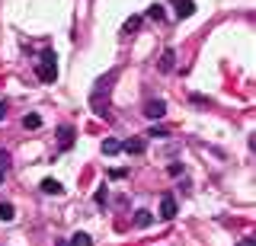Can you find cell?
I'll list each match as a JSON object with an SVG mask.
<instances>
[{"instance_id": "6da1fadb", "label": "cell", "mask_w": 256, "mask_h": 246, "mask_svg": "<svg viewBox=\"0 0 256 246\" xmlns=\"http://www.w3.org/2000/svg\"><path fill=\"white\" fill-rule=\"evenodd\" d=\"M36 74H38V80H42V83H54V77H58V61H54V51H42V54H38Z\"/></svg>"}, {"instance_id": "7a4b0ae2", "label": "cell", "mask_w": 256, "mask_h": 246, "mask_svg": "<svg viewBox=\"0 0 256 246\" xmlns=\"http://www.w3.org/2000/svg\"><path fill=\"white\" fill-rule=\"evenodd\" d=\"M141 112L148 115L150 122H157V118H164V115H166V102H164V99H148Z\"/></svg>"}, {"instance_id": "3957f363", "label": "cell", "mask_w": 256, "mask_h": 246, "mask_svg": "<svg viewBox=\"0 0 256 246\" xmlns=\"http://www.w3.org/2000/svg\"><path fill=\"white\" fill-rule=\"evenodd\" d=\"M160 218L164 221H170V218H176V198L166 192L164 198H160Z\"/></svg>"}, {"instance_id": "277c9868", "label": "cell", "mask_w": 256, "mask_h": 246, "mask_svg": "<svg viewBox=\"0 0 256 246\" xmlns=\"http://www.w3.org/2000/svg\"><path fill=\"white\" fill-rule=\"evenodd\" d=\"M157 67H160V74H170V70L176 67V51H173V48H166L164 54H160V61H157Z\"/></svg>"}, {"instance_id": "5b68a950", "label": "cell", "mask_w": 256, "mask_h": 246, "mask_svg": "<svg viewBox=\"0 0 256 246\" xmlns=\"http://www.w3.org/2000/svg\"><path fill=\"white\" fill-rule=\"evenodd\" d=\"M118 77V70H109L106 77H100L96 80V90H93V96H102V93H109V86H112V80Z\"/></svg>"}, {"instance_id": "8992f818", "label": "cell", "mask_w": 256, "mask_h": 246, "mask_svg": "<svg viewBox=\"0 0 256 246\" xmlns=\"http://www.w3.org/2000/svg\"><path fill=\"white\" fill-rule=\"evenodd\" d=\"M58 147H61V150L74 147V128H70V125H64V128L58 131Z\"/></svg>"}, {"instance_id": "52a82bcc", "label": "cell", "mask_w": 256, "mask_h": 246, "mask_svg": "<svg viewBox=\"0 0 256 246\" xmlns=\"http://www.w3.org/2000/svg\"><path fill=\"white\" fill-rule=\"evenodd\" d=\"M144 147H148V141H144V138H132V141H125V144H122L125 154H134V157L144 154Z\"/></svg>"}, {"instance_id": "ba28073f", "label": "cell", "mask_w": 256, "mask_h": 246, "mask_svg": "<svg viewBox=\"0 0 256 246\" xmlns=\"http://www.w3.org/2000/svg\"><path fill=\"white\" fill-rule=\"evenodd\" d=\"M38 189H42L45 195H61V192H64V186H61L58 179H52V176H48V179H42V186H38Z\"/></svg>"}, {"instance_id": "9c48e42d", "label": "cell", "mask_w": 256, "mask_h": 246, "mask_svg": "<svg viewBox=\"0 0 256 246\" xmlns=\"http://www.w3.org/2000/svg\"><path fill=\"white\" fill-rule=\"evenodd\" d=\"M192 13H196V3H192V0H176V16L180 19H189Z\"/></svg>"}, {"instance_id": "30bf717a", "label": "cell", "mask_w": 256, "mask_h": 246, "mask_svg": "<svg viewBox=\"0 0 256 246\" xmlns=\"http://www.w3.org/2000/svg\"><path fill=\"white\" fill-rule=\"evenodd\" d=\"M150 224H154V214H150V211H134V227H150Z\"/></svg>"}, {"instance_id": "8fae6325", "label": "cell", "mask_w": 256, "mask_h": 246, "mask_svg": "<svg viewBox=\"0 0 256 246\" xmlns=\"http://www.w3.org/2000/svg\"><path fill=\"white\" fill-rule=\"evenodd\" d=\"M38 125H42V115H36V112H26V115H22V128H32V131H36Z\"/></svg>"}, {"instance_id": "7c38bea8", "label": "cell", "mask_w": 256, "mask_h": 246, "mask_svg": "<svg viewBox=\"0 0 256 246\" xmlns=\"http://www.w3.org/2000/svg\"><path fill=\"white\" fill-rule=\"evenodd\" d=\"M70 246H93V237L80 230V234H74V237H70Z\"/></svg>"}, {"instance_id": "4fadbf2b", "label": "cell", "mask_w": 256, "mask_h": 246, "mask_svg": "<svg viewBox=\"0 0 256 246\" xmlns=\"http://www.w3.org/2000/svg\"><path fill=\"white\" fill-rule=\"evenodd\" d=\"M16 218V208L10 202H0V221H13Z\"/></svg>"}, {"instance_id": "5bb4252c", "label": "cell", "mask_w": 256, "mask_h": 246, "mask_svg": "<svg viewBox=\"0 0 256 246\" xmlns=\"http://www.w3.org/2000/svg\"><path fill=\"white\" fill-rule=\"evenodd\" d=\"M118 150H122V144H118L116 138H106V141H102V154H118Z\"/></svg>"}, {"instance_id": "9a60e30c", "label": "cell", "mask_w": 256, "mask_h": 246, "mask_svg": "<svg viewBox=\"0 0 256 246\" xmlns=\"http://www.w3.org/2000/svg\"><path fill=\"white\" fill-rule=\"evenodd\" d=\"M138 29H141V16H132L125 22V32H138Z\"/></svg>"}, {"instance_id": "2e32d148", "label": "cell", "mask_w": 256, "mask_h": 246, "mask_svg": "<svg viewBox=\"0 0 256 246\" xmlns=\"http://www.w3.org/2000/svg\"><path fill=\"white\" fill-rule=\"evenodd\" d=\"M148 16L160 22V19H164V6H160V3H154V6H150V10H148Z\"/></svg>"}, {"instance_id": "e0dca14e", "label": "cell", "mask_w": 256, "mask_h": 246, "mask_svg": "<svg viewBox=\"0 0 256 246\" xmlns=\"http://www.w3.org/2000/svg\"><path fill=\"white\" fill-rule=\"evenodd\" d=\"M148 134H150V138H166V134H170V131H166V128H157V125H154V128H150Z\"/></svg>"}, {"instance_id": "ac0fdd59", "label": "cell", "mask_w": 256, "mask_h": 246, "mask_svg": "<svg viewBox=\"0 0 256 246\" xmlns=\"http://www.w3.org/2000/svg\"><path fill=\"white\" fill-rule=\"evenodd\" d=\"M106 198H109V192H106V189H100V192H96V205H106Z\"/></svg>"}, {"instance_id": "d6986e66", "label": "cell", "mask_w": 256, "mask_h": 246, "mask_svg": "<svg viewBox=\"0 0 256 246\" xmlns=\"http://www.w3.org/2000/svg\"><path fill=\"white\" fill-rule=\"evenodd\" d=\"M192 102H196V106H208V96H198V93H192Z\"/></svg>"}, {"instance_id": "ffe728a7", "label": "cell", "mask_w": 256, "mask_h": 246, "mask_svg": "<svg viewBox=\"0 0 256 246\" xmlns=\"http://www.w3.org/2000/svg\"><path fill=\"white\" fill-rule=\"evenodd\" d=\"M0 166H4V170L10 166V154H6V150H0Z\"/></svg>"}, {"instance_id": "44dd1931", "label": "cell", "mask_w": 256, "mask_h": 246, "mask_svg": "<svg viewBox=\"0 0 256 246\" xmlns=\"http://www.w3.org/2000/svg\"><path fill=\"white\" fill-rule=\"evenodd\" d=\"M166 173H170V176H180V173H182V166H180V163H170V170H166Z\"/></svg>"}, {"instance_id": "7402d4cb", "label": "cell", "mask_w": 256, "mask_h": 246, "mask_svg": "<svg viewBox=\"0 0 256 246\" xmlns=\"http://www.w3.org/2000/svg\"><path fill=\"white\" fill-rule=\"evenodd\" d=\"M237 246H256V240H253V237H244V240H240Z\"/></svg>"}, {"instance_id": "603a6c76", "label": "cell", "mask_w": 256, "mask_h": 246, "mask_svg": "<svg viewBox=\"0 0 256 246\" xmlns=\"http://www.w3.org/2000/svg\"><path fill=\"white\" fill-rule=\"evenodd\" d=\"M6 118V102H0V122Z\"/></svg>"}, {"instance_id": "cb8c5ba5", "label": "cell", "mask_w": 256, "mask_h": 246, "mask_svg": "<svg viewBox=\"0 0 256 246\" xmlns=\"http://www.w3.org/2000/svg\"><path fill=\"white\" fill-rule=\"evenodd\" d=\"M4 176H6V170H4V166H0V182H4Z\"/></svg>"}]
</instances>
